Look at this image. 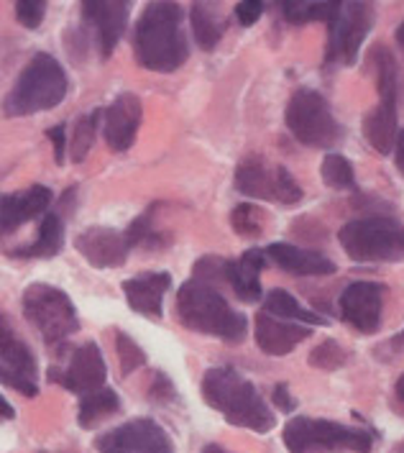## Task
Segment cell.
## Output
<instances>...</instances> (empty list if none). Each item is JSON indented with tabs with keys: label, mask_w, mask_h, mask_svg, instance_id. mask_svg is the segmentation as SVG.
<instances>
[{
	"label": "cell",
	"mask_w": 404,
	"mask_h": 453,
	"mask_svg": "<svg viewBox=\"0 0 404 453\" xmlns=\"http://www.w3.org/2000/svg\"><path fill=\"white\" fill-rule=\"evenodd\" d=\"M233 13L240 26H254L263 16V3L262 0H243V3H236Z\"/></svg>",
	"instance_id": "f35d334b"
},
{
	"label": "cell",
	"mask_w": 404,
	"mask_h": 453,
	"mask_svg": "<svg viewBox=\"0 0 404 453\" xmlns=\"http://www.w3.org/2000/svg\"><path fill=\"white\" fill-rule=\"evenodd\" d=\"M47 16V3L44 0H19L16 3V19L26 26V28H39Z\"/></svg>",
	"instance_id": "8d00e7d4"
},
{
	"label": "cell",
	"mask_w": 404,
	"mask_h": 453,
	"mask_svg": "<svg viewBox=\"0 0 404 453\" xmlns=\"http://www.w3.org/2000/svg\"><path fill=\"white\" fill-rule=\"evenodd\" d=\"M374 70H377V88L379 100H397L400 96V65L397 57L386 47H374Z\"/></svg>",
	"instance_id": "83f0119b"
},
{
	"label": "cell",
	"mask_w": 404,
	"mask_h": 453,
	"mask_svg": "<svg viewBox=\"0 0 404 453\" xmlns=\"http://www.w3.org/2000/svg\"><path fill=\"white\" fill-rule=\"evenodd\" d=\"M338 241L354 262L389 264L404 259V223L389 215L356 218L340 228Z\"/></svg>",
	"instance_id": "5b68a950"
},
{
	"label": "cell",
	"mask_w": 404,
	"mask_h": 453,
	"mask_svg": "<svg viewBox=\"0 0 404 453\" xmlns=\"http://www.w3.org/2000/svg\"><path fill=\"white\" fill-rule=\"evenodd\" d=\"M400 126H397V100H379V105L363 120V136L381 157L394 151Z\"/></svg>",
	"instance_id": "603a6c76"
},
{
	"label": "cell",
	"mask_w": 404,
	"mask_h": 453,
	"mask_svg": "<svg viewBox=\"0 0 404 453\" xmlns=\"http://www.w3.org/2000/svg\"><path fill=\"white\" fill-rule=\"evenodd\" d=\"M177 318L194 334L213 335L225 343H240L248 331L246 315L231 308V303L200 280H190L177 292Z\"/></svg>",
	"instance_id": "3957f363"
},
{
	"label": "cell",
	"mask_w": 404,
	"mask_h": 453,
	"mask_svg": "<svg viewBox=\"0 0 404 453\" xmlns=\"http://www.w3.org/2000/svg\"><path fill=\"white\" fill-rule=\"evenodd\" d=\"M47 136L51 139V143H54V162L57 165H65L67 162V126L65 123H57V126H51L47 131Z\"/></svg>",
	"instance_id": "ab89813d"
},
{
	"label": "cell",
	"mask_w": 404,
	"mask_h": 453,
	"mask_svg": "<svg viewBox=\"0 0 404 453\" xmlns=\"http://www.w3.org/2000/svg\"><path fill=\"white\" fill-rule=\"evenodd\" d=\"M263 254H266V262L277 264L282 272L294 274V277H328L335 272V264L325 254L312 251V249H300L292 243H271L263 249Z\"/></svg>",
	"instance_id": "d6986e66"
},
{
	"label": "cell",
	"mask_w": 404,
	"mask_h": 453,
	"mask_svg": "<svg viewBox=\"0 0 404 453\" xmlns=\"http://www.w3.org/2000/svg\"><path fill=\"white\" fill-rule=\"evenodd\" d=\"M202 453H231V451H225L223 446H217V443H208L205 449H202Z\"/></svg>",
	"instance_id": "bcb514c9"
},
{
	"label": "cell",
	"mask_w": 404,
	"mask_h": 453,
	"mask_svg": "<svg viewBox=\"0 0 404 453\" xmlns=\"http://www.w3.org/2000/svg\"><path fill=\"white\" fill-rule=\"evenodd\" d=\"M320 174H323V182L333 190H348L356 185V174H354V165L343 157V154H335V151H328L325 159H323V167H320Z\"/></svg>",
	"instance_id": "1f68e13d"
},
{
	"label": "cell",
	"mask_w": 404,
	"mask_h": 453,
	"mask_svg": "<svg viewBox=\"0 0 404 453\" xmlns=\"http://www.w3.org/2000/svg\"><path fill=\"white\" fill-rule=\"evenodd\" d=\"M26 320L39 331L44 343L54 346L59 341H67L80 331V315L70 300V295L59 287L47 282H34L24 289L21 297Z\"/></svg>",
	"instance_id": "52a82bcc"
},
{
	"label": "cell",
	"mask_w": 404,
	"mask_h": 453,
	"mask_svg": "<svg viewBox=\"0 0 404 453\" xmlns=\"http://www.w3.org/2000/svg\"><path fill=\"white\" fill-rule=\"evenodd\" d=\"M309 335V328L300 326V323H289V320H279L274 315L259 312L254 320V338L256 346L269 357H286L289 351H294L305 338Z\"/></svg>",
	"instance_id": "ac0fdd59"
},
{
	"label": "cell",
	"mask_w": 404,
	"mask_h": 453,
	"mask_svg": "<svg viewBox=\"0 0 404 453\" xmlns=\"http://www.w3.org/2000/svg\"><path fill=\"white\" fill-rule=\"evenodd\" d=\"M397 44H400V47H402V51H404V21L397 26Z\"/></svg>",
	"instance_id": "7dc6e473"
},
{
	"label": "cell",
	"mask_w": 404,
	"mask_h": 453,
	"mask_svg": "<svg viewBox=\"0 0 404 453\" xmlns=\"http://www.w3.org/2000/svg\"><path fill=\"white\" fill-rule=\"evenodd\" d=\"M289 453H371V433L363 428H348L325 418L297 415L282 430Z\"/></svg>",
	"instance_id": "8992f818"
},
{
	"label": "cell",
	"mask_w": 404,
	"mask_h": 453,
	"mask_svg": "<svg viewBox=\"0 0 404 453\" xmlns=\"http://www.w3.org/2000/svg\"><path fill=\"white\" fill-rule=\"evenodd\" d=\"M120 410V397L118 392L103 387L97 392H90V395H82L80 397V407H77V423L82 428H93L97 426L103 418L113 415Z\"/></svg>",
	"instance_id": "4316f807"
},
{
	"label": "cell",
	"mask_w": 404,
	"mask_h": 453,
	"mask_svg": "<svg viewBox=\"0 0 404 453\" xmlns=\"http://www.w3.org/2000/svg\"><path fill=\"white\" fill-rule=\"evenodd\" d=\"M172 287L169 272H143L139 277L126 280L120 289L128 300V305L149 318H162L164 312V295Z\"/></svg>",
	"instance_id": "ffe728a7"
},
{
	"label": "cell",
	"mask_w": 404,
	"mask_h": 453,
	"mask_svg": "<svg viewBox=\"0 0 404 453\" xmlns=\"http://www.w3.org/2000/svg\"><path fill=\"white\" fill-rule=\"evenodd\" d=\"M225 264L228 259H220V257H202L192 269V274H194L192 280H200L205 285H213L217 280L225 282Z\"/></svg>",
	"instance_id": "d590c367"
},
{
	"label": "cell",
	"mask_w": 404,
	"mask_h": 453,
	"mask_svg": "<svg viewBox=\"0 0 404 453\" xmlns=\"http://www.w3.org/2000/svg\"><path fill=\"white\" fill-rule=\"evenodd\" d=\"M374 26V5L346 0L335 3L328 19V51L325 59L335 65H356L361 44Z\"/></svg>",
	"instance_id": "9c48e42d"
},
{
	"label": "cell",
	"mask_w": 404,
	"mask_h": 453,
	"mask_svg": "<svg viewBox=\"0 0 404 453\" xmlns=\"http://www.w3.org/2000/svg\"><path fill=\"white\" fill-rule=\"evenodd\" d=\"M143 120V105L139 96L133 93H120L105 111H103V119H100V131L105 136L108 146L113 151H128L133 142H136V134L141 128Z\"/></svg>",
	"instance_id": "9a60e30c"
},
{
	"label": "cell",
	"mask_w": 404,
	"mask_h": 453,
	"mask_svg": "<svg viewBox=\"0 0 404 453\" xmlns=\"http://www.w3.org/2000/svg\"><path fill=\"white\" fill-rule=\"evenodd\" d=\"M384 295L386 287L379 282H354L343 289L338 305L340 318L354 326L358 334H377L381 326V311H384Z\"/></svg>",
	"instance_id": "4fadbf2b"
},
{
	"label": "cell",
	"mask_w": 404,
	"mask_h": 453,
	"mask_svg": "<svg viewBox=\"0 0 404 453\" xmlns=\"http://www.w3.org/2000/svg\"><path fill=\"white\" fill-rule=\"evenodd\" d=\"M335 3H309V0H285L282 3V16L289 24L302 26L309 21H325L331 19Z\"/></svg>",
	"instance_id": "4dcf8cb0"
},
{
	"label": "cell",
	"mask_w": 404,
	"mask_h": 453,
	"mask_svg": "<svg viewBox=\"0 0 404 453\" xmlns=\"http://www.w3.org/2000/svg\"><path fill=\"white\" fill-rule=\"evenodd\" d=\"M70 93V77L65 67L51 54H34L28 59L16 85L3 103V113L11 119L19 116H36L57 108Z\"/></svg>",
	"instance_id": "277c9868"
},
{
	"label": "cell",
	"mask_w": 404,
	"mask_h": 453,
	"mask_svg": "<svg viewBox=\"0 0 404 453\" xmlns=\"http://www.w3.org/2000/svg\"><path fill=\"white\" fill-rule=\"evenodd\" d=\"M116 351H118L120 374H123V377H131L136 369H141L143 364H146L143 349L128 334L116 335Z\"/></svg>",
	"instance_id": "e575fe53"
},
{
	"label": "cell",
	"mask_w": 404,
	"mask_h": 453,
	"mask_svg": "<svg viewBox=\"0 0 404 453\" xmlns=\"http://www.w3.org/2000/svg\"><path fill=\"white\" fill-rule=\"evenodd\" d=\"M202 400L217 410L231 426L248 428L254 433H269L277 426L274 412L263 403L256 384L248 382L231 366H213L202 377Z\"/></svg>",
	"instance_id": "7a4b0ae2"
},
{
	"label": "cell",
	"mask_w": 404,
	"mask_h": 453,
	"mask_svg": "<svg viewBox=\"0 0 404 453\" xmlns=\"http://www.w3.org/2000/svg\"><path fill=\"white\" fill-rule=\"evenodd\" d=\"M394 165H397V169H400V174L404 177V131H400L397 134V142H394Z\"/></svg>",
	"instance_id": "7bdbcfd3"
},
{
	"label": "cell",
	"mask_w": 404,
	"mask_h": 453,
	"mask_svg": "<svg viewBox=\"0 0 404 453\" xmlns=\"http://www.w3.org/2000/svg\"><path fill=\"white\" fill-rule=\"evenodd\" d=\"M286 128L309 149H335L343 142V128L335 120L331 103L312 88H300L286 103Z\"/></svg>",
	"instance_id": "ba28073f"
},
{
	"label": "cell",
	"mask_w": 404,
	"mask_h": 453,
	"mask_svg": "<svg viewBox=\"0 0 404 453\" xmlns=\"http://www.w3.org/2000/svg\"><path fill=\"white\" fill-rule=\"evenodd\" d=\"M65 246V220L59 213H47L42 226H39V234L34 243H28L24 249L16 251V257H26V259H51L62 251Z\"/></svg>",
	"instance_id": "d4e9b609"
},
{
	"label": "cell",
	"mask_w": 404,
	"mask_h": 453,
	"mask_svg": "<svg viewBox=\"0 0 404 453\" xmlns=\"http://www.w3.org/2000/svg\"><path fill=\"white\" fill-rule=\"evenodd\" d=\"M266 266V254L262 249H248L240 259L225 264V282L243 303H259L263 297L262 269Z\"/></svg>",
	"instance_id": "44dd1931"
},
{
	"label": "cell",
	"mask_w": 404,
	"mask_h": 453,
	"mask_svg": "<svg viewBox=\"0 0 404 453\" xmlns=\"http://www.w3.org/2000/svg\"><path fill=\"white\" fill-rule=\"evenodd\" d=\"M97 453H174L172 435L151 418H133L95 438Z\"/></svg>",
	"instance_id": "8fae6325"
},
{
	"label": "cell",
	"mask_w": 404,
	"mask_h": 453,
	"mask_svg": "<svg viewBox=\"0 0 404 453\" xmlns=\"http://www.w3.org/2000/svg\"><path fill=\"white\" fill-rule=\"evenodd\" d=\"M49 380L82 397L105 387L108 364L103 358V351L97 349V343L88 341L72 351L67 369H49Z\"/></svg>",
	"instance_id": "7c38bea8"
},
{
	"label": "cell",
	"mask_w": 404,
	"mask_h": 453,
	"mask_svg": "<svg viewBox=\"0 0 404 453\" xmlns=\"http://www.w3.org/2000/svg\"><path fill=\"white\" fill-rule=\"evenodd\" d=\"M263 312L274 315L279 320H289V323H305V326H328V320L317 312L302 308L286 289H271L263 297Z\"/></svg>",
	"instance_id": "484cf974"
},
{
	"label": "cell",
	"mask_w": 404,
	"mask_h": 453,
	"mask_svg": "<svg viewBox=\"0 0 404 453\" xmlns=\"http://www.w3.org/2000/svg\"><path fill=\"white\" fill-rule=\"evenodd\" d=\"M394 389H397V400H400L404 407V374L397 380V387H394Z\"/></svg>",
	"instance_id": "f6af8a7d"
},
{
	"label": "cell",
	"mask_w": 404,
	"mask_h": 453,
	"mask_svg": "<svg viewBox=\"0 0 404 453\" xmlns=\"http://www.w3.org/2000/svg\"><path fill=\"white\" fill-rule=\"evenodd\" d=\"M156 208L159 205H151L149 211H143L131 226H128V231H126V239L131 243V249L133 246H143V249H162V246H167L169 236L167 234H162V231H156L154 228V220H156Z\"/></svg>",
	"instance_id": "f1b7e54d"
},
{
	"label": "cell",
	"mask_w": 404,
	"mask_h": 453,
	"mask_svg": "<svg viewBox=\"0 0 404 453\" xmlns=\"http://www.w3.org/2000/svg\"><path fill=\"white\" fill-rule=\"evenodd\" d=\"M0 364L24 374L26 380L36 382L39 380V364L34 351L28 349L21 335L16 334L11 318L5 312H0Z\"/></svg>",
	"instance_id": "7402d4cb"
},
{
	"label": "cell",
	"mask_w": 404,
	"mask_h": 453,
	"mask_svg": "<svg viewBox=\"0 0 404 453\" xmlns=\"http://www.w3.org/2000/svg\"><path fill=\"white\" fill-rule=\"evenodd\" d=\"M236 188L248 197L282 205H294L302 200V188L292 172L282 165H269L263 157H246L238 165Z\"/></svg>",
	"instance_id": "30bf717a"
},
{
	"label": "cell",
	"mask_w": 404,
	"mask_h": 453,
	"mask_svg": "<svg viewBox=\"0 0 404 453\" xmlns=\"http://www.w3.org/2000/svg\"><path fill=\"white\" fill-rule=\"evenodd\" d=\"M231 226L238 236H246V239H259L263 234V226H266V215L259 205H251V203H240L233 208L231 213Z\"/></svg>",
	"instance_id": "d6a6232c"
},
{
	"label": "cell",
	"mask_w": 404,
	"mask_h": 453,
	"mask_svg": "<svg viewBox=\"0 0 404 453\" xmlns=\"http://www.w3.org/2000/svg\"><path fill=\"white\" fill-rule=\"evenodd\" d=\"M151 395L156 397V400H162V403H167L174 397V387L169 382L164 374H156V380H154V387H151Z\"/></svg>",
	"instance_id": "b9f144b4"
},
{
	"label": "cell",
	"mask_w": 404,
	"mask_h": 453,
	"mask_svg": "<svg viewBox=\"0 0 404 453\" xmlns=\"http://www.w3.org/2000/svg\"><path fill=\"white\" fill-rule=\"evenodd\" d=\"M400 341H402V343H404V331H402V334H400Z\"/></svg>",
	"instance_id": "c3c4849f"
},
{
	"label": "cell",
	"mask_w": 404,
	"mask_h": 453,
	"mask_svg": "<svg viewBox=\"0 0 404 453\" xmlns=\"http://www.w3.org/2000/svg\"><path fill=\"white\" fill-rule=\"evenodd\" d=\"M82 8V19L90 26L95 44L100 49V57H111L113 49L118 47L120 36L128 26L131 16V3L123 0H88L80 5Z\"/></svg>",
	"instance_id": "5bb4252c"
},
{
	"label": "cell",
	"mask_w": 404,
	"mask_h": 453,
	"mask_svg": "<svg viewBox=\"0 0 404 453\" xmlns=\"http://www.w3.org/2000/svg\"><path fill=\"white\" fill-rule=\"evenodd\" d=\"M271 400H274V405L279 407L282 412H294V407H297V400L292 397V392H289L286 384H277V387H274Z\"/></svg>",
	"instance_id": "60d3db41"
},
{
	"label": "cell",
	"mask_w": 404,
	"mask_h": 453,
	"mask_svg": "<svg viewBox=\"0 0 404 453\" xmlns=\"http://www.w3.org/2000/svg\"><path fill=\"white\" fill-rule=\"evenodd\" d=\"M133 54L143 70H179L190 57L185 8L179 3H149L133 31Z\"/></svg>",
	"instance_id": "6da1fadb"
},
{
	"label": "cell",
	"mask_w": 404,
	"mask_h": 453,
	"mask_svg": "<svg viewBox=\"0 0 404 453\" xmlns=\"http://www.w3.org/2000/svg\"><path fill=\"white\" fill-rule=\"evenodd\" d=\"M49 203H51V190L44 185H34L13 195H0V236L13 234L19 226L44 213Z\"/></svg>",
	"instance_id": "e0dca14e"
},
{
	"label": "cell",
	"mask_w": 404,
	"mask_h": 453,
	"mask_svg": "<svg viewBox=\"0 0 404 453\" xmlns=\"http://www.w3.org/2000/svg\"><path fill=\"white\" fill-rule=\"evenodd\" d=\"M0 384H5V387H11V389L21 392L24 397H36V395H39V384L31 382V380H26L24 374H19V372L8 369V366H3V364H0Z\"/></svg>",
	"instance_id": "74e56055"
},
{
	"label": "cell",
	"mask_w": 404,
	"mask_h": 453,
	"mask_svg": "<svg viewBox=\"0 0 404 453\" xmlns=\"http://www.w3.org/2000/svg\"><path fill=\"white\" fill-rule=\"evenodd\" d=\"M100 119H103V111H100V108L90 111V113L82 116V119H77V126H74V131H72V162L80 165V162L90 154L93 142H95V134L100 131Z\"/></svg>",
	"instance_id": "f546056e"
},
{
	"label": "cell",
	"mask_w": 404,
	"mask_h": 453,
	"mask_svg": "<svg viewBox=\"0 0 404 453\" xmlns=\"http://www.w3.org/2000/svg\"><path fill=\"white\" fill-rule=\"evenodd\" d=\"M74 246L82 254V259L93 264L95 269L123 266L131 254V243L126 239V234H120L116 228H105V226H93L82 231L74 239Z\"/></svg>",
	"instance_id": "2e32d148"
},
{
	"label": "cell",
	"mask_w": 404,
	"mask_h": 453,
	"mask_svg": "<svg viewBox=\"0 0 404 453\" xmlns=\"http://www.w3.org/2000/svg\"><path fill=\"white\" fill-rule=\"evenodd\" d=\"M16 418V410H13V405L0 395V423H5V420H13Z\"/></svg>",
	"instance_id": "ee69618b"
},
{
	"label": "cell",
	"mask_w": 404,
	"mask_h": 453,
	"mask_svg": "<svg viewBox=\"0 0 404 453\" xmlns=\"http://www.w3.org/2000/svg\"><path fill=\"white\" fill-rule=\"evenodd\" d=\"M190 24L197 47L205 51H213L228 28L225 16L220 13V5H215V3H192Z\"/></svg>",
	"instance_id": "cb8c5ba5"
},
{
	"label": "cell",
	"mask_w": 404,
	"mask_h": 453,
	"mask_svg": "<svg viewBox=\"0 0 404 453\" xmlns=\"http://www.w3.org/2000/svg\"><path fill=\"white\" fill-rule=\"evenodd\" d=\"M346 361H348V351H346L338 341H333V338H328V341L317 343V346L312 349V354H309V366L323 369V372L340 369Z\"/></svg>",
	"instance_id": "836d02e7"
}]
</instances>
